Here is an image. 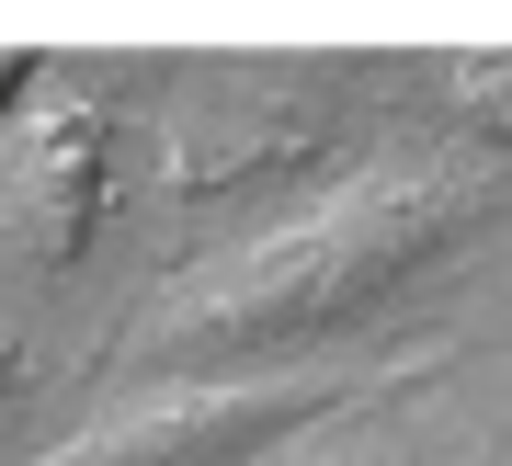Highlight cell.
<instances>
[{"instance_id": "cell-4", "label": "cell", "mask_w": 512, "mask_h": 466, "mask_svg": "<svg viewBox=\"0 0 512 466\" xmlns=\"http://www.w3.org/2000/svg\"><path fill=\"white\" fill-rule=\"evenodd\" d=\"M319 103H285L262 69H217L183 103V126H171V194H239V182H262V171H296V160H319Z\"/></svg>"}, {"instance_id": "cell-3", "label": "cell", "mask_w": 512, "mask_h": 466, "mask_svg": "<svg viewBox=\"0 0 512 466\" xmlns=\"http://www.w3.org/2000/svg\"><path fill=\"white\" fill-rule=\"evenodd\" d=\"M103 205H114V126L69 91L23 103L12 137H0V251L35 273H69L92 251Z\"/></svg>"}, {"instance_id": "cell-5", "label": "cell", "mask_w": 512, "mask_h": 466, "mask_svg": "<svg viewBox=\"0 0 512 466\" xmlns=\"http://www.w3.org/2000/svg\"><path fill=\"white\" fill-rule=\"evenodd\" d=\"M444 103L467 114V137L512 148V57H456V69H444Z\"/></svg>"}, {"instance_id": "cell-7", "label": "cell", "mask_w": 512, "mask_h": 466, "mask_svg": "<svg viewBox=\"0 0 512 466\" xmlns=\"http://www.w3.org/2000/svg\"><path fill=\"white\" fill-rule=\"evenodd\" d=\"M23 398H35V364H23V341H0V432H12Z\"/></svg>"}, {"instance_id": "cell-6", "label": "cell", "mask_w": 512, "mask_h": 466, "mask_svg": "<svg viewBox=\"0 0 512 466\" xmlns=\"http://www.w3.org/2000/svg\"><path fill=\"white\" fill-rule=\"evenodd\" d=\"M262 466H399V455H387V444H342V432H308V444H285Z\"/></svg>"}, {"instance_id": "cell-2", "label": "cell", "mask_w": 512, "mask_h": 466, "mask_svg": "<svg viewBox=\"0 0 512 466\" xmlns=\"http://www.w3.org/2000/svg\"><path fill=\"white\" fill-rule=\"evenodd\" d=\"M433 376V353H399L387 376H217V387H148L126 410H103L92 432H69L35 466H262L308 432L376 410Z\"/></svg>"}, {"instance_id": "cell-1", "label": "cell", "mask_w": 512, "mask_h": 466, "mask_svg": "<svg viewBox=\"0 0 512 466\" xmlns=\"http://www.w3.org/2000/svg\"><path fill=\"white\" fill-rule=\"evenodd\" d=\"M501 205L490 171L467 160H376L353 171L330 205L262 228L251 251H228L217 273L171 285L148 319L126 330V364L137 376H171V387H217V376H296V353L365 330L387 296H410L478 216Z\"/></svg>"}]
</instances>
